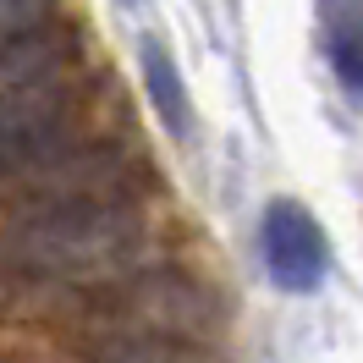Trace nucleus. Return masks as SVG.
<instances>
[{
    "label": "nucleus",
    "mask_w": 363,
    "mask_h": 363,
    "mask_svg": "<svg viewBox=\"0 0 363 363\" xmlns=\"http://www.w3.org/2000/svg\"><path fill=\"white\" fill-rule=\"evenodd\" d=\"M143 253V220L121 199L33 204L0 226V270L17 281H111Z\"/></svg>",
    "instance_id": "obj_1"
},
{
    "label": "nucleus",
    "mask_w": 363,
    "mask_h": 363,
    "mask_svg": "<svg viewBox=\"0 0 363 363\" xmlns=\"http://www.w3.org/2000/svg\"><path fill=\"white\" fill-rule=\"evenodd\" d=\"M264 264H270L275 286H286V292H314L330 270V242L319 220L292 199H275L264 215Z\"/></svg>",
    "instance_id": "obj_2"
},
{
    "label": "nucleus",
    "mask_w": 363,
    "mask_h": 363,
    "mask_svg": "<svg viewBox=\"0 0 363 363\" xmlns=\"http://www.w3.org/2000/svg\"><path fill=\"white\" fill-rule=\"evenodd\" d=\"M72 50V33L61 28H33V33H23L17 45L0 50V89H28V83H45V77H55V67L67 61Z\"/></svg>",
    "instance_id": "obj_3"
},
{
    "label": "nucleus",
    "mask_w": 363,
    "mask_h": 363,
    "mask_svg": "<svg viewBox=\"0 0 363 363\" xmlns=\"http://www.w3.org/2000/svg\"><path fill=\"white\" fill-rule=\"evenodd\" d=\"M325 55L341 89L358 94L363 83V50H358V0H325Z\"/></svg>",
    "instance_id": "obj_4"
},
{
    "label": "nucleus",
    "mask_w": 363,
    "mask_h": 363,
    "mask_svg": "<svg viewBox=\"0 0 363 363\" xmlns=\"http://www.w3.org/2000/svg\"><path fill=\"white\" fill-rule=\"evenodd\" d=\"M143 89H149V99H155L160 121H165L177 138L187 133V94H182V77H177V67L165 61L160 45H143Z\"/></svg>",
    "instance_id": "obj_5"
},
{
    "label": "nucleus",
    "mask_w": 363,
    "mask_h": 363,
    "mask_svg": "<svg viewBox=\"0 0 363 363\" xmlns=\"http://www.w3.org/2000/svg\"><path fill=\"white\" fill-rule=\"evenodd\" d=\"M50 11H55V0H0V50L17 45L33 28H45Z\"/></svg>",
    "instance_id": "obj_6"
}]
</instances>
